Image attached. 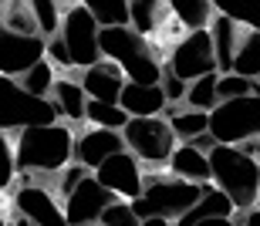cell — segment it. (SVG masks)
Segmentation results:
<instances>
[{
	"mask_svg": "<svg viewBox=\"0 0 260 226\" xmlns=\"http://www.w3.org/2000/svg\"><path fill=\"white\" fill-rule=\"evenodd\" d=\"M169 10H173L176 20L186 27V34H193V30H210L213 17H216V4H213V0H173Z\"/></svg>",
	"mask_w": 260,
	"mask_h": 226,
	"instance_id": "obj_22",
	"label": "cell"
},
{
	"mask_svg": "<svg viewBox=\"0 0 260 226\" xmlns=\"http://www.w3.org/2000/svg\"><path fill=\"white\" fill-rule=\"evenodd\" d=\"M75 162V132L58 125L24 128L17 135V172H64Z\"/></svg>",
	"mask_w": 260,
	"mask_h": 226,
	"instance_id": "obj_1",
	"label": "cell"
},
{
	"mask_svg": "<svg viewBox=\"0 0 260 226\" xmlns=\"http://www.w3.org/2000/svg\"><path fill=\"white\" fill-rule=\"evenodd\" d=\"M257 162H260V159H257Z\"/></svg>",
	"mask_w": 260,
	"mask_h": 226,
	"instance_id": "obj_44",
	"label": "cell"
},
{
	"mask_svg": "<svg viewBox=\"0 0 260 226\" xmlns=\"http://www.w3.org/2000/svg\"><path fill=\"white\" fill-rule=\"evenodd\" d=\"M223 17H230L243 30H260V0H243V4H220L213 0Z\"/></svg>",
	"mask_w": 260,
	"mask_h": 226,
	"instance_id": "obj_31",
	"label": "cell"
},
{
	"mask_svg": "<svg viewBox=\"0 0 260 226\" xmlns=\"http://www.w3.org/2000/svg\"><path fill=\"white\" fill-rule=\"evenodd\" d=\"M189 145H193V148H200L203 156H210L213 148H216V138H213V135H210V132H206V135H200V138H193V142H189Z\"/></svg>",
	"mask_w": 260,
	"mask_h": 226,
	"instance_id": "obj_36",
	"label": "cell"
},
{
	"mask_svg": "<svg viewBox=\"0 0 260 226\" xmlns=\"http://www.w3.org/2000/svg\"><path fill=\"white\" fill-rule=\"evenodd\" d=\"M240 34H243V27H237L230 17H223L220 10H216V17L210 24V37H213L220 74H230L233 71V58H237V48H240Z\"/></svg>",
	"mask_w": 260,
	"mask_h": 226,
	"instance_id": "obj_17",
	"label": "cell"
},
{
	"mask_svg": "<svg viewBox=\"0 0 260 226\" xmlns=\"http://www.w3.org/2000/svg\"><path fill=\"white\" fill-rule=\"evenodd\" d=\"M128 10H132V30L135 34L152 37L155 30L162 27V14L169 10V4H159V0H128Z\"/></svg>",
	"mask_w": 260,
	"mask_h": 226,
	"instance_id": "obj_24",
	"label": "cell"
},
{
	"mask_svg": "<svg viewBox=\"0 0 260 226\" xmlns=\"http://www.w3.org/2000/svg\"><path fill=\"white\" fill-rule=\"evenodd\" d=\"M210 169H213V186L226 193L233 209L250 213L257 209L260 199V162L247 156L243 148L233 145H216L210 152Z\"/></svg>",
	"mask_w": 260,
	"mask_h": 226,
	"instance_id": "obj_2",
	"label": "cell"
},
{
	"mask_svg": "<svg viewBox=\"0 0 260 226\" xmlns=\"http://www.w3.org/2000/svg\"><path fill=\"white\" fill-rule=\"evenodd\" d=\"M210 135L216 145L240 148L260 138V95H247L237 101H220L210 111Z\"/></svg>",
	"mask_w": 260,
	"mask_h": 226,
	"instance_id": "obj_6",
	"label": "cell"
},
{
	"mask_svg": "<svg viewBox=\"0 0 260 226\" xmlns=\"http://www.w3.org/2000/svg\"><path fill=\"white\" fill-rule=\"evenodd\" d=\"M125 152V138L122 132H105V128H88L75 135V162L85 166L88 172H98L112 156Z\"/></svg>",
	"mask_w": 260,
	"mask_h": 226,
	"instance_id": "obj_14",
	"label": "cell"
},
{
	"mask_svg": "<svg viewBox=\"0 0 260 226\" xmlns=\"http://www.w3.org/2000/svg\"><path fill=\"white\" fill-rule=\"evenodd\" d=\"M240 226H260V206H257V209H250V213H243Z\"/></svg>",
	"mask_w": 260,
	"mask_h": 226,
	"instance_id": "obj_37",
	"label": "cell"
},
{
	"mask_svg": "<svg viewBox=\"0 0 260 226\" xmlns=\"http://www.w3.org/2000/svg\"><path fill=\"white\" fill-rule=\"evenodd\" d=\"M48 58V41L14 34L7 24H0V74L4 78H24L34 64Z\"/></svg>",
	"mask_w": 260,
	"mask_h": 226,
	"instance_id": "obj_10",
	"label": "cell"
},
{
	"mask_svg": "<svg viewBox=\"0 0 260 226\" xmlns=\"http://www.w3.org/2000/svg\"><path fill=\"white\" fill-rule=\"evenodd\" d=\"M142 226H176V223H169V219H149V223H142Z\"/></svg>",
	"mask_w": 260,
	"mask_h": 226,
	"instance_id": "obj_40",
	"label": "cell"
},
{
	"mask_svg": "<svg viewBox=\"0 0 260 226\" xmlns=\"http://www.w3.org/2000/svg\"><path fill=\"white\" fill-rule=\"evenodd\" d=\"M118 105L128 111V118H159L169 108V101H166L159 85H132V81L125 85Z\"/></svg>",
	"mask_w": 260,
	"mask_h": 226,
	"instance_id": "obj_16",
	"label": "cell"
},
{
	"mask_svg": "<svg viewBox=\"0 0 260 226\" xmlns=\"http://www.w3.org/2000/svg\"><path fill=\"white\" fill-rule=\"evenodd\" d=\"M200 226H240L237 219H206V223H200Z\"/></svg>",
	"mask_w": 260,
	"mask_h": 226,
	"instance_id": "obj_39",
	"label": "cell"
},
{
	"mask_svg": "<svg viewBox=\"0 0 260 226\" xmlns=\"http://www.w3.org/2000/svg\"><path fill=\"white\" fill-rule=\"evenodd\" d=\"M169 172L176 179L196 182V186H213V169H210V156H203L193 145H179L169 159Z\"/></svg>",
	"mask_w": 260,
	"mask_h": 226,
	"instance_id": "obj_18",
	"label": "cell"
},
{
	"mask_svg": "<svg viewBox=\"0 0 260 226\" xmlns=\"http://www.w3.org/2000/svg\"><path fill=\"white\" fill-rule=\"evenodd\" d=\"M203 189L206 186H196V182H186L176 176H145V189L132 203V209L142 223H149V219L179 223V216H186L203 199Z\"/></svg>",
	"mask_w": 260,
	"mask_h": 226,
	"instance_id": "obj_4",
	"label": "cell"
},
{
	"mask_svg": "<svg viewBox=\"0 0 260 226\" xmlns=\"http://www.w3.org/2000/svg\"><path fill=\"white\" fill-rule=\"evenodd\" d=\"M159 88H162L166 101H169V105H176V101H186V91H189V85H186V81H179V78L173 74V71L166 68L162 81H159Z\"/></svg>",
	"mask_w": 260,
	"mask_h": 226,
	"instance_id": "obj_34",
	"label": "cell"
},
{
	"mask_svg": "<svg viewBox=\"0 0 260 226\" xmlns=\"http://www.w3.org/2000/svg\"><path fill=\"white\" fill-rule=\"evenodd\" d=\"M85 7L91 10V17L98 20L102 30L132 27V10H128L125 0H85Z\"/></svg>",
	"mask_w": 260,
	"mask_h": 226,
	"instance_id": "obj_25",
	"label": "cell"
},
{
	"mask_svg": "<svg viewBox=\"0 0 260 226\" xmlns=\"http://www.w3.org/2000/svg\"><path fill=\"white\" fill-rule=\"evenodd\" d=\"M14 176H17V145L10 142V135L0 132V189L14 186Z\"/></svg>",
	"mask_w": 260,
	"mask_h": 226,
	"instance_id": "obj_32",
	"label": "cell"
},
{
	"mask_svg": "<svg viewBox=\"0 0 260 226\" xmlns=\"http://www.w3.org/2000/svg\"><path fill=\"white\" fill-rule=\"evenodd\" d=\"M48 61L54 64V68H75L71 58H68V51H64V44H61V37H51L48 41Z\"/></svg>",
	"mask_w": 260,
	"mask_h": 226,
	"instance_id": "obj_35",
	"label": "cell"
},
{
	"mask_svg": "<svg viewBox=\"0 0 260 226\" xmlns=\"http://www.w3.org/2000/svg\"><path fill=\"white\" fill-rule=\"evenodd\" d=\"M220 74H206V78L193 81L189 85V91H186V108L193 111H206L210 115L216 105H220Z\"/></svg>",
	"mask_w": 260,
	"mask_h": 226,
	"instance_id": "obj_29",
	"label": "cell"
},
{
	"mask_svg": "<svg viewBox=\"0 0 260 226\" xmlns=\"http://www.w3.org/2000/svg\"><path fill=\"white\" fill-rule=\"evenodd\" d=\"M78 81H81L88 101H105V105H118V98H122V91H125V85H128L125 71L108 58H102L88 71H81Z\"/></svg>",
	"mask_w": 260,
	"mask_h": 226,
	"instance_id": "obj_15",
	"label": "cell"
},
{
	"mask_svg": "<svg viewBox=\"0 0 260 226\" xmlns=\"http://www.w3.org/2000/svg\"><path fill=\"white\" fill-rule=\"evenodd\" d=\"M206 219H233V203L226 193H220L216 186H206L203 189V199L196 203L186 216H179L176 226H200Z\"/></svg>",
	"mask_w": 260,
	"mask_h": 226,
	"instance_id": "obj_19",
	"label": "cell"
},
{
	"mask_svg": "<svg viewBox=\"0 0 260 226\" xmlns=\"http://www.w3.org/2000/svg\"><path fill=\"white\" fill-rule=\"evenodd\" d=\"M0 226H10V223H7V219H4V213H0Z\"/></svg>",
	"mask_w": 260,
	"mask_h": 226,
	"instance_id": "obj_42",
	"label": "cell"
},
{
	"mask_svg": "<svg viewBox=\"0 0 260 226\" xmlns=\"http://www.w3.org/2000/svg\"><path fill=\"white\" fill-rule=\"evenodd\" d=\"M166 122L173 125V132H176V138H179V145H189L193 138H200V135H206L210 132V115L206 111H193V108H166Z\"/></svg>",
	"mask_w": 260,
	"mask_h": 226,
	"instance_id": "obj_21",
	"label": "cell"
},
{
	"mask_svg": "<svg viewBox=\"0 0 260 226\" xmlns=\"http://www.w3.org/2000/svg\"><path fill=\"white\" fill-rule=\"evenodd\" d=\"M61 115L51 98H34L20 88L17 78L0 74V132L14 128H41V125H58Z\"/></svg>",
	"mask_w": 260,
	"mask_h": 226,
	"instance_id": "obj_5",
	"label": "cell"
},
{
	"mask_svg": "<svg viewBox=\"0 0 260 226\" xmlns=\"http://www.w3.org/2000/svg\"><path fill=\"white\" fill-rule=\"evenodd\" d=\"M91 176H95L115 199H122V203H135V199L142 196V189H145L142 162H139L132 152H118V156H112L105 166L98 169V172H91Z\"/></svg>",
	"mask_w": 260,
	"mask_h": 226,
	"instance_id": "obj_11",
	"label": "cell"
},
{
	"mask_svg": "<svg viewBox=\"0 0 260 226\" xmlns=\"http://www.w3.org/2000/svg\"><path fill=\"white\" fill-rule=\"evenodd\" d=\"M102 226H142V219L135 216L132 203H122V199H115V203L105 209V216H102Z\"/></svg>",
	"mask_w": 260,
	"mask_h": 226,
	"instance_id": "obj_33",
	"label": "cell"
},
{
	"mask_svg": "<svg viewBox=\"0 0 260 226\" xmlns=\"http://www.w3.org/2000/svg\"><path fill=\"white\" fill-rule=\"evenodd\" d=\"M247 81H260V30H243L240 34V48L233 58V71Z\"/></svg>",
	"mask_w": 260,
	"mask_h": 226,
	"instance_id": "obj_23",
	"label": "cell"
},
{
	"mask_svg": "<svg viewBox=\"0 0 260 226\" xmlns=\"http://www.w3.org/2000/svg\"><path fill=\"white\" fill-rule=\"evenodd\" d=\"M125 138V152H132L139 162H145L149 169H162L169 166L173 152L179 148V138H176L173 125L159 118H132L122 132Z\"/></svg>",
	"mask_w": 260,
	"mask_h": 226,
	"instance_id": "obj_8",
	"label": "cell"
},
{
	"mask_svg": "<svg viewBox=\"0 0 260 226\" xmlns=\"http://www.w3.org/2000/svg\"><path fill=\"white\" fill-rule=\"evenodd\" d=\"M115 203V196L108 193L95 176L81 179V186L64 199V216L68 226H102L105 209Z\"/></svg>",
	"mask_w": 260,
	"mask_h": 226,
	"instance_id": "obj_12",
	"label": "cell"
},
{
	"mask_svg": "<svg viewBox=\"0 0 260 226\" xmlns=\"http://www.w3.org/2000/svg\"><path fill=\"white\" fill-rule=\"evenodd\" d=\"M102 58L115 61L132 85H159L166 74V64L159 61L149 37L135 34L132 27L102 30Z\"/></svg>",
	"mask_w": 260,
	"mask_h": 226,
	"instance_id": "obj_3",
	"label": "cell"
},
{
	"mask_svg": "<svg viewBox=\"0 0 260 226\" xmlns=\"http://www.w3.org/2000/svg\"><path fill=\"white\" fill-rule=\"evenodd\" d=\"M0 7H4V4H0Z\"/></svg>",
	"mask_w": 260,
	"mask_h": 226,
	"instance_id": "obj_43",
	"label": "cell"
},
{
	"mask_svg": "<svg viewBox=\"0 0 260 226\" xmlns=\"http://www.w3.org/2000/svg\"><path fill=\"white\" fill-rule=\"evenodd\" d=\"M51 101H54V108L64 122H85V108H88V95L81 88V81L75 78H58L54 91H51Z\"/></svg>",
	"mask_w": 260,
	"mask_h": 226,
	"instance_id": "obj_20",
	"label": "cell"
},
{
	"mask_svg": "<svg viewBox=\"0 0 260 226\" xmlns=\"http://www.w3.org/2000/svg\"><path fill=\"white\" fill-rule=\"evenodd\" d=\"M240 148L247 152V156H253V159H257V156H260V138H257V142H247V145H240Z\"/></svg>",
	"mask_w": 260,
	"mask_h": 226,
	"instance_id": "obj_38",
	"label": "cell"
},
{
	"mask_svg": "<svg viewBox=\"0 0 260 226\" xmlns=\"http://www.w3.org/2000/svg\"><path fill=\"white\" fill-rule=\"evenodd\" d=\"M14 209H17V216L30 219L34 226H68L64 206H58L54 193L44 186H34V182L14 193Z\"/></svg>",
	"mask_w": 260,
	"mask_h": 226,
	"instance_id": "obj_13",
	"label": "cell"
},
{
	"mask_svg": "<svg viewBox=\"0 0 260 226\" xmlns=\"http://www.w3.org/2000/svg\"><path fill=\"white\" fill-rule=\"evenodd\" d=\"M0 24H7L14 34H27V37H41L38 20H34V7L30 0H10L0 7Z\"/></svg>",
	"mask_w": 260,
	"mask_h": 226,
	"instance_id": "obj_27",
	"label": "cell"
},
{
	"mask_svg": "<svg viewBox=\"0 0 260 226\" xmlns=\"http://www.w3.org/2000/svg\"><path fill=\"white\" fill-rule=\"evenodd\" d=\"M34 7V20H38V34L44 41L58 37L61 34V20H64V4L58 0H30Z\"/></svg>",
	"mask_w": 260,
	"mask_h": 226,
	"instance_id": "obj_30",
	"label": "cell"
},
{
	"mask_svg": "<svg viewBox=\"0 0 260 226\" xmlns=\"http://www.w3.org/2000/svg\"><path fill=\"white\" fill-rule=\"evenodd\" d=\"M61 44H64L71 64L88 71L91 64L102 61V27L85 7V0L64 4V20H61Z\"/></svg>",
	"mask_w": 260,
	"mask_h": 226,
	"instance_id": "obj_7",
	"label": "cell"
},
{
	"mask_svg": "<svg viewBox=\"0 0 260 226\" xmlns=\"http://www.w3.org/2000/svg\"><path fill=\"white\" fill-rule=\"evenodd\" d=\"M166 68L173 71L179 81H186V85H193V81L206 78V74H220L210 30H193V34H186L183 41H176L173 51H169Z\"/></svg>",
	"mask_w": 260,
	"mask_h": 226,
	"instance_id": "obj_9",
	"label": "cell"
},
{
	"mask_svg": "<svg viewBox=\"0 0 260 226\" xmlns=\"http://www.w3.org/2000/svg\"><path fill=\"white\" fill-rule=\"evenodd\" d=\"M17 81H20V88L27 91V95H34V98H51V91H54V85H58V68L44 58L41 64H34V68Z\"/></svg>",
	"mask_w": 260,
	"mask_h": 226,
	"instance_id": "obj_28",
	"label": "cell"
},
{
	"mask_svg": "<svg viewBox=\"0 0 260 226\" xmlns=\"http://www.w3.org/2000/svg\"><path fill=\"white\" fill-rule=\"evenodd\" d=\"M10 226H34V223H30V219H24V216H17V219H14Z\"/></svg>",
	"mask_w": 260,
	"mask_h": 226,
	"instance_id": "obj_41",
	"label": "cell"
},
{
	"mask_svg": "<svg viewBox=\"0 0 260 226\" xmlns=\"http://www.w3.org/2000/svg\"><path fill=\"white\" fill-rule=\"evenodd\" d=\"M85 122L91 128H105V132H125V125L132 122L128 111L122 105H105V101H88Z\"/></svg>",
	"mask_w": 260,
	"mask_h": 226,
	"instance_id": "obj_26",
	"label": "cell"
}]
</instances>
